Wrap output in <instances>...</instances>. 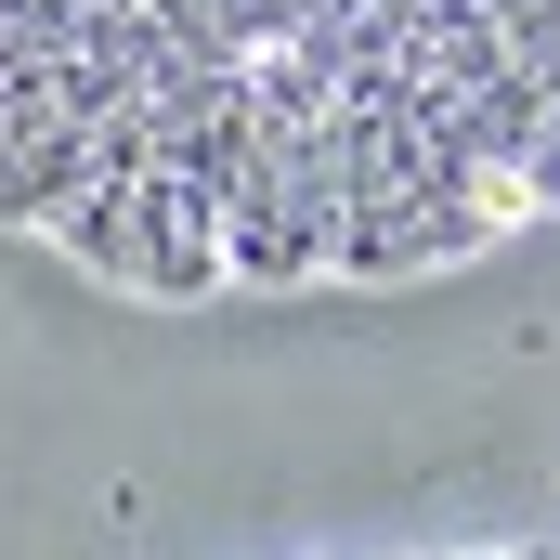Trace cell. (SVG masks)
<instances>
[{
	"label": "cell",
	"mask_w": 560,
	"mask_h": 560,
	"mask_svg": "<svg viewBox=\"0 0 560 560\" xmlns=\"http://www.w3.org/2000/svg\"><path fill=\"white\" fill-rule=\"evenodd\" d=\"M482 560H535V548H482Z\"/></svg>",
	"instance_id": "6da1fadb"
}]
</instances>
